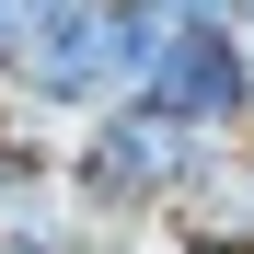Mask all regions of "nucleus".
Returning <instances> with one entry per match:
<instances>
[{"label": "nucleus", "mask_w": 254, "mask_h": 254, "mask_svg": "<svg viewBox=\"0 0 254 254\" xmlns=\"http://www.w3.org/2000/svg\"><path fill=\"white\" fill-rule=\"evenodd\" d=\"M139 69H150V35L116 12V0H58V12L35 23V47L12 58V81H0V93L69 139V127H93L104 104L139 93Z\"/></svg>", "instance_id": "1"}, {"label": "nucleus", "mask_w": 254, "mask_h": 254, "mask_svg": "<svg viewBox=\"0 0 254 254\" xmlns=\"http://www.w3.org/2000/svg\"><path fill=\"white\" fill-rule=\"evenodd\" d=\"M185 162H196V139L174 116H150L139 93L104 104L93 127H69V220L81 231H162Z\"/></svg>", "instance_id": "2"}, {"label": "nucleus", "mask_w": 254, "mask_h": 254, "mask_svg": "<svg viewBox=\"0 0 254 254\" xmlns=\"http://www.w3.org/2000/svg\"><path fill=\"white\" fill-rule=\"evenodd\" d=\"M139 104L174 116L185 139H254V35H162Z\"/></svg>", "instance_id": "3"}, {"label": "nucleus", "mask_w": 254, "mask_h": 254, "mask_svg": "<svg viewBox=\"0 0 254 254\" xmlns=\"http://www.w3.org/2000/svg\"><path fill=\"white\" fill-rule=\"evenodd\" d=\"M116 12L162 47V35H243V12H254V0H116Z\"/></svg>", "instance_id": "4"}, {"label": "nucleus", "mask_w": 254, "mask_h": 254, "mask_svg": "<svg viewBox=\"0 0 254 254\" xmlns=\"http://www.w3.org/2000/svg\"><path fill=\"white\" fill-rule=\"evenodd\" d=\"M58 12V0H0V81H12V58L35 47V23H47Z\"/></svg>", "instance_id": "5"}, {"label": "nucleus", "mask_w": 254, "mask_h": 254, "mask_svg": "<svg viewBox=\"0 0 254 254\" xmlns=\"http://www.w3.org/2000/svg\"><path fill=\"white\" fill-rule=\"evenodd\" d=\"M0 254H69V243H23V231H0Z\"/></svg>", "instance_id": "6"}]
</instances>
